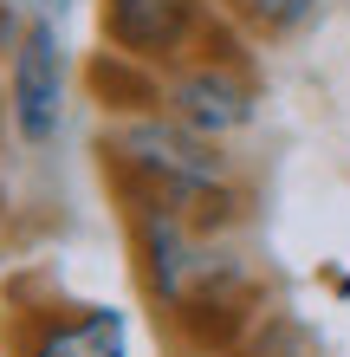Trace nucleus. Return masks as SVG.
Masks as SVG:
<instances>
[{
	"instance_id": "f257e3e1",
	"label": "nucleus",
	"mask_w": 350,
	"mask_h": 357,
	"mask_svg": "<svg viewBox=\"0 0 350 357\" xmlns=\"http://www.w3.org/2000/svg\"><path fill=\"white\" fill-rule=\"evenodd\" d=\"M136 280L195 351H234L260 319V280L228 227H208L175 208H123Z\"/></svg>"
},
{
	"instance_id": "f03ea898",
	"label": "nucleus",
	"mask_w": 350,
	"mask_h": 357,
	"mask_svg": "<svg viewBox=\"0 0 350 357\" xmlns=\"http://www.w3.org/2000/svg\"><path fill=\"white\" fill-rule=\"evenodd\" d=\"M97 156L123 208H175L208 227H234L246 215V176L228 143L175 123L162 104L111 111V123L97 130Z\"/></svg>"
},
{
	"instance_id": "7ed1b4c3",
	"label": "nucleus",
	"mask_w": 350,
	"mask_h": 357,
	"mask_svg": "<svg viewBox=\"0 0 350 357\" xmlns=\"http://www.w3.org/2000/svg\"><path fill=\"white\" fill-rule=\"evenodd\" d=\"M253 39H240L228 20L201 39V52H189L182 66L162 72L156 104L169 111L175 123L214 137V143H234L260 123V66H253Z\"/></svg>"
},
{
	"instance_id": "20e7f679",
	"label": "nucleus",
	"mask_w": 350,
	"mask_h": 357,
	"mask_svg": "<svg viewBox=\"0 0 350 357\" xmlns=\"http://www.w3.org/2000/svg\"><path fill=\"white\" fill-rule=\"evenodd\" d=\"M221 26L214 0H97V33L104 52L130 59L143 72H169L189 52H201V39Z\"/></svg>"
},
{
	"instance_id": "39448f33",
	"label": "nucleus",
	"mask_w": 350,
	"mask_h": 357,
	"mask_svg": "<svg viewBox=\"0 0 350 357\" xmlns=\"http://www.w3.org/2000/svg\"><path fill=\"white\" fill-rule=\"evenodd\" d=\"M65 91H72V66H65V39L52 20H26L19 39L7 46V130L26 150H46L65 130Z\"/></svg>"
},
{
	"instance_id": "423d86ee",
	"label": "nucleus",
	"mask_w": 350,
	"mask_h": 357,
	"mask_svg": "<svg viewBox=\"0 0 350 357\" xmlns=\"http://www.w3.org/2000/svg\"><path fill=\"white\" fill-rule=\"evenodd\" d=\"M13 357H130V319L117 305H39L13 312Z\"/></svg>"
},
{
	"instance_id": "0eeeda50",
	"label": "nucleus",
	"mask_w": 350,
	"mask_h": 357,
	"mask_svg": "<svg viewBox=\"0 0 350 357\" xmlns=\"http://www.w3.org/2000/svg\"><path fill=\"white\" fill-rule=\"evenodd\" d=\"M221 20L253 46H292L331 13V0H214Z\"/></svg>"
},
{
	"instance_id": "6e6552de",
	"label": "nucleus",
	"mask_w": 350,
	"mask_h": 357,
	"mask_svg": "<svg viewBox=\"0 0 350 357\" xmlns=\"http://www.w3.org/2000/svg\"><path fill=\"white\" fill-rule=\"evenodd\" d=\"M331 286H337V299H350V273H331Z\"/></svg>"
},
{
	"instance_id": "1a4fd4ad",
	"label": "nucleus",
	"mask_w": 350,
	"mask_h": 357,
	"mask_svg": "<svg viewBox=\"0 0 350 357\" xmlns=\"http://www.w3.org/2000/svg\"><path fill=\"white\" fill-rule=\"evenodd\" d=\"M0 357H13V344H7V338H0Z\"/></svg>"
}]
</instances>
